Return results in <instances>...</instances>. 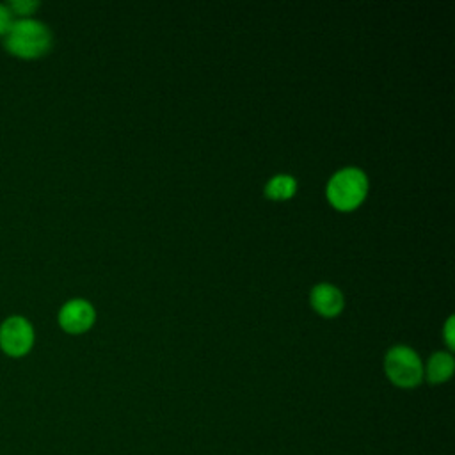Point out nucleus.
<instances>
[{"mask_svg":"<svg viewBox=\"0 0 455 455\" xmlns=\"http://www.w3.org/2000/svg\"><path fill=\"white\" fill-rule=\"evenodd\" d=\"M53 34L46 23L36 18L12 20L9 30L2 37L7 53L21 60H36L50 52Z\"/></svg>","mask_w":455,"mask_h":455,"instance_id":"nucleus-1","label":"nucleus"},{"mask_svg":"<svg viewBox=\"0 0 455 455\" xmlns=\"http://www.w3.org/2000/svg\"><path fill=\"white\" fill-rule=\"evenodd\" d=\"M368 192V178L357 167L338 171L327 185V197L338 210H352L363 203Z\"/></svg>","mask_w":455,"mask_h":455,"instance_id":"nucleus-2","label":"nucleus"},{"mask_svg":"<svg viewBox=\"0 0 455 455\" xmlns=\"http://www.w3.org/2000/svg\"><path fill=\"white\" fill-rule=\"evenodd\" d=\"M384 371L395 386L403 389L416 387L425 377V368L419 355L405 345H396L386 354Z\"/></svg>","mask_w":455,"mask_h":455,"instance_id":"nucleus-3","label":"nucleus"},{"mask_svg":"<svg viewBox=\"0 0 455 455\" xmlns=\"http://www.w3.org/2000/svg\"><path fill=\"white\" fill-rule=\"evenodd\" d=\"M36 343V331L23 315H9L0 323V350L12 359L25 357Z\"/></svg>","mask_w":455,"mask_h":455,"instance_id":"nucleus-4","label":"nucleus"},{"mask_svg":"<svg viewBox=\"0 0 455 455\" xmlns=\"http://www.w3.org/2000/svg\"><path fill=\"white\" fill-rule=\"evenodd\" d=\"M94 307L85 299H71L59 309V325L69 334H82L94 323Z\"/></svg>","mask_w":455,"mask_h":455,"instance_id":"nucleus-5","label":"nucleus"},{"mask_svg":"<svg viewBox=\"0 0 455 455\" xmlns=\"http://www.w3.org/2000/svg\"><path fill=\"white\" fill-rule=\"evenodd\" d=\"M311 304L322 316H336L343 309V293L327 283H320L311 290Z\"/></svg>","mask_w":455,"mask_h":455,"instance_id":"nucleus-6","label":"nucleus"},{"mask_svg":"<svg viewBox=\"0 0 455 455\" xmlns=\"http://www.w3.org/2000/svg\"><path fill=\"white\" fill-rule=\"evenodd\" d=\"M453 373V357L448 352H435L427 364V370L423 375H427V380L430 384H441L446 382Z\"/></svg>","mask_w":455,"mask_h":455,"instance_id":"nucleus-7","label":"nucleus"},{"mask_svg":"<svg viewBox=\"0 0 455 455\" xmlns=\"http://www.w3.org/2000/svg\"><path fill=\"white\" fill-rule=\"evenodd\" d=\"M297 181L288 174H277L265 185V194L270 199H288L295 194Z\"/></svg>","mask_w":455,"mask_h":455,"instance_id":"nucleus-8","label":"nucleus"},{"mask_svg":"<svg viewBox=\"0 0 455 455\" xmlns=\"http://www.w3.org/2000/svg\"><path fill=\"white\" fill-rule=\"evenodd\" d=\"M5 4H7V9L11 11L14 20H18V18H32V14L41 5L37 0H11V2H5Z\"/></svg>","mask_w":455,"mask_h":455,"instance_id":"nucleus-9","label":"nucleus"},{"mask_svg":"<svg viewBox=\"0 0 455 455\" xmlns=\"http://www.w3.org/2000/svg\"><path fill=\"white\" fill-rule=\"evenodd\" d=\"M12 20H14V18H12L11 11L7 9V4H2V2H0V37L5 36V32L9 30Z\"/></svg>","mask_w":455,"mask_h":455,"instance_id":"nucleus-10","label":"nucleus"},{"mask_svg":"<svg viewBox=\"0 0 455 455\" xmlns=\"http://www.w3.org/2000/svg\"><path fill=\"white\" fill-rule=\"evenodd\" d=\"M453 316H450L448 320H446V325H444V338H446V343H448V347L450 348H453L455 347V338H453Z\"/></svg>","mask_w":455,"mask_h":455,"instance_id":"nucleus-11","label":"nucleus"}]
</instances>
